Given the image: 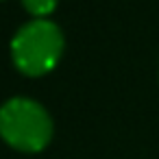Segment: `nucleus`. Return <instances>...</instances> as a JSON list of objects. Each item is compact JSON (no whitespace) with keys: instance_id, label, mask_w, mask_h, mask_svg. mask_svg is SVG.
<instances>
[{"instance_id":"nucleus-1","label":"nucleus","mask_w":159,"mask_h":159,"mask_svg":"<svg viewBox=\"0 0 159 159\" xmlns=\"http://www.w3.org/2000/svg\"><path fill=\"white\" fill-rule=\"evenodd\" d=\"M66 50V37L57 22L33 18L18 29L11 39L13 66L31 79L44 76L57 68Z\"/></svg>"},{"instance_id":"nucleus-2","label":"nucleus","mask_w":159,"mask_h":159,"mask_svg":"<svg viewBox=\"0 0 159 159\" xmlns=\"http://www.w3.org/2000/svg\"><path fill=\"white\" fill-rule=\"evenodd\" d=\"M52 118L48 109L26 96L9 98L0 105V137L20 152H39L52 139Z\"/></svg>"},{"instance_id":"nucleus-3","label":"nucleus","mask_w":159,"mask_h":159,"mask_svg":"<svg viewBox=\"0 0 159 159\" xmlns=\"http://www.w3.org/2000/svg\"><path fill=\"white\" fill-rule=\"evenodd\" d=\"M59 0H22V7L33 18H48L57 9Z\"/></svg>"}]
</instances>
